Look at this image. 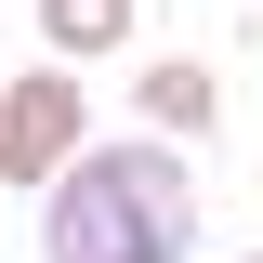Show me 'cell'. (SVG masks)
I'll return each mask as SVG.
<instances>
[{"mask_svg":"<svg viewBox=\"0 0 263 263\" xmlns=\"http://www.w3.org/2000/svg\"><path fill=\"white\" fill-rule=\"evenodd\" d=\"M197 250V171L158 132L79 145L40 184V263H184Z\"/></svg>","mask_w":263,"mask_h":263,"instance_id":"6da1fadb","label":"cell"},{"mask_svg":"<svg viewBox=\"0 0 263 263\" xmlns=\"http://www.w3.org/2000/svg\"><path fill=\"white\" fill-rule=\"evenodd\" d=\"M79 145H92V119H79V66H27V79H0V184L40 197Z\"/></svg>","mask_w":263,"mask_h":263,"instance_id":"7a4b0ae2","label":"cell"},{"mask_svg":"<svg viewBox=\"0 0 263 263\" xmlns=\"http://www.w3.org/2000/svg\"><path fill=\"white\" fill-rule=\"evenodd\" d=\"M132 105H145L158 145H211V132H224V79H211L197 53H158L145 79H132Z\"/></svg>","mask_w":263,"mask_h":263,"instance_id":"3957f363","label":"cell"},{"mask_svg":"<svg viewBox=\"0 0 263 263\" xmlns=\"http://www.w3.org/2000/svg\"><path fill=\"white\" fill-rule=\"evenodd\" d=\"M40 53H53V66H105V53H132V0H40Z\"/></svg>","mask_w":263,"mask_h":263,"instance_id":"277c9868","label":"cell"},{"mask_svg":"<svg viewBox=\"0 0 263 263\" xmlns=\"http://www.w3.org/2000/svg\"><path fill=\"white\" fill-rule=\"evenodd\" d=\"M237 263H263V250H237Z\"/></svg>","mask_w":263,"mask_h":263,"instance_id":"5b68a950","label":"cell"}]
</instances>
